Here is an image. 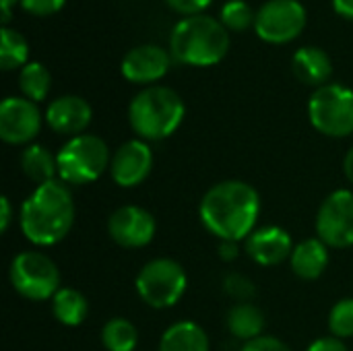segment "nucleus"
I'll use <instances>...</instances> for the list:
<instances>
[{
	"label": "nucleus",
	"mask_w": 353,
	"mask_h": 351,
	"mask_svg": "<svg viewBox=\"0 0 353 351\" xmlns=\"http://www.w3.org/2000/svg\"><path fill=\"white\" fill-rule=\"evenodd\" d=\"M261 215V194L244 180H223L211 186L199 205V217L207 232L219 240H246Z\"/></svg>",
	"instance_id": "nucleus-1"
},
{
	"label": "nucleus",
	"mask_w": 353,
	"mask_h": 351,
	"mask_svg": "<svg viewBox=\"0 0 353 351\" xmlns=\"http://www.w3.org/2000/svg\"><path fill=\"white\" fill-rule=\"evenodd\" d=\"M21 232L35 246H54L64 240L74 223V201L62 180H52L25 199L19 213Z\"/></svg>",
	"instance_id": "nucleus-2"
},
{
	"label": "nucleus",
	"mask_w": 353,
	"mask_h": 351,
	"mask_svg": "<svg viewBox=\"0 0 353 351\" xmlns=\"http://www.w3.org/2000/svg\"><path fill=\"white\" fill-rule=\"evenodd\" d=\"M230 50L228 27L211 14H190L180 19L170 35L172 56L190 66H213Z\"/></svg>",
	"instance_id": "nucleus-3"
},
{
	"label": "nucleus",
	"mask_w": 353,
	"mask_h": 351,
	"mask_svg": "<svg viewBox=\"0 0 353 351\" xmlns=\"http://www.w3.org/2000/svg\"><path fill=\"white\" fill-rule=\"evenodd\" d=\"M186 114L182 97L163 85L141 89L128 106V122L143 141H161L178 130Z\"/></svg>",
	"instance_id": "nucleus-4"
},
{
	"label": "nucleus",
	"mask_w": 353,
	"mask_h": 351,
	"mask_svg": "<svg viewBox=\"0 0 353 351\" xmlns=\"http://www.w3.org/2000/svg\"><path fill=\"white\" fill-rule=\"evenodd\" d=\"M58 178L64 184L81 186L95 182L105 170H110V149L103 139L95 134H79L68 139L56 153Z\"/></svg>",
	"instance_id": "nucleus-5"
},
{
	"label": "nucleus",
	"mask_w": 353,
	"mask_h": 351,
	"mask_svg": "<svg viewBox=\"0 0 353 351\" xmlns=\"http://www.w3.org/2000/svg\"><path fill=\"white\" fill-rule=\"evenodd\" d=\"M186 285V271L174 259H153L145 263L134 279L139 298L155 310L176 306L182 300Z\"/></svg>",
	"instance_id": "nucleus-6"
},
{
	"label": "nucleus",
	"mask_w": 353,
	"mask_h": 351,
	"mask_svg": "<svg viewBox=\"0 0 353 351\" xmlns=\"http://www.w3.org/2000/svg\"><path fill=\"white\" fill-rule=\"evenodd\" d=\"M308 118L321 134L335 139L353 134V89L341 83L316 87L308 99Z\"/></svg>",
	"instance_id": "nucleus-7"
},
{
	"label": "nucleus",
	"mask_w": 353,
	"mask_h": 351,
	"mask_svg": "<svg viewBox=\"0 0 353 351\" xmlns=\"http://www.w3.org/2000/svg\"><path fill=\"white\" fill-rule=\"evenodd\" d=\"M8 279L19 296L33 302L52 300L60 290V271L56 263L37 250L19 252L10 261Z\"/></svg>",
	"instance_id": "nucleus-8"
},
{
	"label": "nucleus",
	"mask_w": 353,
	"mask_h": 351,
	"mask_svg": "<svg viewBox=\"0 0 353 351\" xmlns=\"http://www.w3.org/2000/svg\"><path fill=\"white\" fill-rule=\"evenodd\" d=\"M306 8L300 0H267L256 10V35L269 43H288L306 27Z\"/></svg>",
	"instance_id": "nucleus-9"
},
{
	"label": "nucleus",
	"mask_w": 353,
	"mask_h": 351,
	"mask_svg": "<svg viewBox=\"0 0 353 351\" xmlns=\"http://www.w3.org/2000/svg\"><path fill=\"white\" fill-rule=\"evenodd\" d=\"M316 234L329 248L353 246V192H331L316 213Z\"/></svg>",
	"instance_id": "nucleus-10"
},
{
	"label": "nucleus",
	"mask_w": 353,
	"mask_h": 351,
	"mask_svg": "<svg viewBox=\"0 0 353 351\" xmlns=\"http://www.w3.org/2000/svg\"><path fill=\"white\" fill-rule=\"evenodd\" d=\"M41 114L27 97H6L0 103V139L8 145H25L37 137Z\"/></svg>",
	"instance_id": "nucleus-11"
},
{
	"label": "nucleus",
	"mask_w": 353,
	"mask_h": 351,
	"mask_svg": "<svg viewBox=\"0 0 353 351\" xmlns=\"http://www.w3.org/2000/svg\"><path fill=\"white\" fill-rule=\"evenodd\" d=\"M155 217L139 205H124L108 219V234L122 248L147 246L155 238Z\"/></svg>",
	"instance_id": "nucleus-12"
},
{
	"label": "nucleus",
	"mask_w": 353,
	"mask_h": 351,
	"mask_svg": "<svg viewBox=\"0 0 353 351\" xmlns=\"http://www.w3.org/2000/svg\"><path fill=\"white\" fill-rule=\"evenodd\" d=\"M153 168V151L143 139H130L118 147L110 161V176L122 188L143 184Z\"/></svg>",
	"instance_id": "nucleus-13"
},
{
	"label": "nucleus",
	"mask_w": 353,
	"mask_h": 351,
	"mask_svg": "<svg viewBox=\"0 0 353 351\" xmlns=\"http://www.w3.org/2000/svg\"><path fill=\"white\" fill-rule=\"evenodd\" d=\"M120 68L130 83H155L170 70V54L157 43H139L124 54Z\"/></svg>",
	"instance_id": "nucleus-14"
},
{
	"label": "nucleus",
	"mask_w": 353,
	"mask_h": 351,
	"mask_svg": "<svg viewBox=\"0 0 353 351\" xmlns=\"http://www.w3.org/2000/svg\"><path fill=\"white\" fill-rule=\"evenodd\" d=\"M246 254L261 267H275L288 261L294 252L292 236L279 225H265L254 230L244 240Z\"/></svg>",
	"instance_id": "nucleus-15"
},
{
	"label": "nucleus",
	"mask_w": 353,
	"mask_h": 351,
	"mask_svg": "<svg viewBox=\"0 0 353 351\" xmlns=\"http://www.w3.org/2000/svg\"><path fill=\"white\" fill-rule=\"evenodd\" d=\"M93 118V110L87 99L79 95H60L54 101H50L46 110V122L48 126L66 137H79L85 132Z\"/></svg>",
	"instance_id": "nucleus-16"
},
{
	"label": "nucleus",
	"mask_w": 353,
	"mask_h": 351,
	"mask_svg": "<svg viewBox=\"0 0 353 351\" xmlns=\"http://www.w3.org/2000/svg\"><path fill=\"white\" fill-rule=\"evenodd\" d=\"M292 70L302 83L323 87V85H327L329 77L333 74V62H331V56L323 48L304 46L294 52Z\"/></svg>",
	"instance_id": "nucleus-17"
},
{
	"label": "nucleus",
	"mask_w": 353,
	"mask_h": 351,
	"mask_svg": "<svg viewBox=\"0 0 353 351\" xmlns=\"http://www.w3.org/2000/svg\"><path fill=\"white\" fill-rule=\"evenodd\" d=\"M329 259H331L329 246L319 238H308L294 246L290 265H292L294 275H298L300 279H306V281H314L327 271Z\"/></svg>",
	"instance_id": "nucleus-18"
},
{
	"label": "nucleus",
	"mask_w": 353,
	"mask_h": 351,
	"mask_svg": "<svg viewBox=\"0 0 353 351\" xmlns=\"http://www.w3.org/2000/svg\"><path fill=\"white\" fill-rule=\"evenodd\" d=\"M225 325L234 337L248 343V341L263 337L267 323H265V314L259 306H254L252 302H238L228 310Z\"/></svg>",
	"instance_id": "nucleus-19"
},
{
	"label": "nucleus",
	"mask_w": 353,
	"mask_h": 351,
	"mask_svg": "<svg viewBox=\"0 0 353 351\" xmlns=\"http://www.w3.org/2000/svg\"><path fill=\"white\" fill-rule=\"evenodd\" d=\"M159 351H211V343L203 327L182 321L165 329L159 339Z\"/></svg>",
	"instance_id": "nucleus-20"
},
{
	"label": "nucleus",
	"mask_w": 353,
	"mask_h": 351,
	"mask_svg": "<svg viewBox=\"0 0 353 351\" xmlns=\"http://www.w3.org/2000/svg\"><path fill=\"white\" fill-rule=\"evenodd\" d=\"M21 168L23 174L37 186L52 182L58 176L56 155H52L50 149L39 143H31L25 147V151L21 153Z\"/></svg>",
	"instance_id": "nucleus-21"
},
{
	"label": "nucleus",
	"mask_w": 353,
	"mask_h": 351,
	"mask_svg": "<svg viewBox=\"0 0 353 351\" xmlns=\"http://www.w3.org/2000/svg\"><path fill=\"white\" fill-rule=\"evenodd\" d=\"M89 312L87 298L74 288H60L52 298V314L64 327H79Z\"/></svg>",
	"instance_id": "nucleus-22"
},
{
	"label": "nucleus",
	"mask_w": 353,
	"mask_h": 351,
	"mask_svg": "<svg viewBox=\"0 0 353 351\" xmlns=\"http://www.w3.org/2000/svg\"><path fill=\"white\" fill-rule=\"evenodd\" d=\"M101 343L108 351H134L139 343L137 327L128 319L114 317L101 329Z\"/></svg>",
	"instance_id": "nucleus-23"
},
{
	"label": "nucleus",
	"mask_w": 353,
	"mask_h": 351,
	"mask_svg": "<svg viewBox=\"0 0 353 351\" xmlns=\"http://www.w3.org/2000/svg\"><path fill=\"white\" fill-rule=\"evenodd\" d=\"M52 74L41 62H27L19 72V89L31 101H43L50 93Z\"/></svg>",
	"instance_id": "nucleus-24"
},
{
	"label": "nucleus",
	"mask_w": 353,
	"mask_h": 351,
	"mask_svg": "<svg viewBox=\"0 0 353 351\" xmlns=\"http://www.w3.org/2000/svg\"><path fill=\"white\" fill-rule=\"evenodd\" d=\"M0 39V66L2 70H12L17 66H25L29 58V43L27 39L10 27H2Z\"/></svg>",
	"instance_id": "nucleus-25"
},
{
	"label": "nucleus",
	"mask_w": 353,
	"mask_h": 351,
	"mask_svg": "<svg viewBox=\"0 0 353 351\" xmlns=\"http://www.w3.org/2000/svg\"><path fill=\"white\" fill-rule=\"evenodd\" d=\"M256 12L246 0H228L221 6L219 21L228 27V31H244L254 25Z\"/></svg>",
	"instance_id": "nucleus-26"
},
{
	"label": "nucleus",
	"mask_w": 353,
	"mask_h": 351,
	"mask_svg": "<svg viewBox=\"0 0 353 351\" xmlns=\"http://www.w3.org/2000/svg\"><path fill=\"white\" fill-rule=\"evenodd\" d=\"M329 329L337 339L353 337V298L339 300L329 312Z\"/></svg>",
	"instance_id": "nucleus-27"
},
{
	"label": "nucleus",
	"mask_w": 353,
	"mask_h": 351,
	"mask_svg": "<svg viewBox=\"0 0 353 351\" xmlns=\"http://www.w3.org/2000/svg\"><path fill=\"white\" fill-rule=\"evenodd\" d=\"M223 292L238 302H250L256 296V288L252 279H248L242 273H228L223 279Z\"/></svg>",
	"instance_id": "nucleus-28"
},
{
	"label": "nucleus",
	"mask_w": 353,
	"mask_h": 351,
	"mask_svg": "<svg viewBox=\"0 0 353 351\" xmlns=\"http://www.w3.org/2000/svg\"><path fill=\"white\" fill-rule=\"evenodd\" d=\"M66 0H21V6L31 12V14H37V17H48V14H54L58 12L62 6H64Z\"/></svg>",
	"instance_id": "nucleus-29"
},
{
	"label": "nucleus",
	"mask_w": 353,
	"mask_h": 351,
	"mask_svg": "<svg viewBox=\"0 0 353 351\" xmlns=\"http://www.w3.org/2000/svg\"><path fill=\"white\" fill-rule=\"evenodd\" d=\"M240 351H292L281 339L271 337V335H263L254 341L244 343V348Z\"/></svg>",
	"instance_id": "nucleus-30"
},
{
	"label": "nucleus",
	"mask_w": 353,
	"mask_h": 351,
	"mask_svg": "<svg viewBox=\"0 0 353 351\" xmlns=\"http://www.w3.org/2000/svg\"><path fill=\"white\" fill-rule=\"evenodd\" d=\"M176 12L184 14V17H190V14H201L209 4L211 0H165Z\"/></svg>",
	"instance_id": "nucleus-31"
},
{
	"label": "nucleus",
	"mask_w": 353,
	"mask_h": 351,
	"mask_svg": "<svg viewBox=\"0 0 353 351\" xmlns=\"http://www.w3.org/2000/svg\"><path fill=\"white\" fill-rule=\"evenodd\" d=\"M306 351H347V348L337 337H323V339H316L314 343H310Z\"/></svg>",
	"instance_id": "nucleus-32"
},
{
	"label": "nucleus",
	"mask_w": 353,
	"mask_h": 351,
	"mask_svg": "<svg viewBox=\"0 0 353 351\" xmlns=\"http://www.w3.org/2000/svg\"><path fill=\"white\" fill-rule=\"evenodd\" d=\"M219 259L225 261V263H232L238 259L240 254V248H238V242H232V240H219Z\"/></svg>",
	"instance_id": "nucleus-33"
},
{
	"label": "nucleus",
	"mask_w": 353,
	"mask_h": 351,
	"mask_svg": "<svg viewBox=\"0 0 353 351\" xmlns=\"http://www.w3.org/2000/svg\"><path fill=\"white\" fill-rule=\"evenodd\" d=\"M0 230L2 232H8V228H10V221H12V205H10V201L6 199V197H2L0 199Z\"/></svg>",
	"instance_id": "nucleus-34"
},
{
	"label": "nucleus",
	"mask_w": 353,
	"mask_h": 351,
	"mask_svg": "<svg viewBox=\"0 0 353 351\" xmlns=\"http://www.w3.org/2000/svg\"><path fill=\"white\" fill-rule=\"evenodd\" d=\"M333 6L341 17L353 19V0H333Z\"/></svg>",
	"instance_id": "nucleus-35"
},
{
	"label": "nucleus",
	"mask_w": 353,
	"mask_h": 351,
	"mask_svg": "<svg viewBox=\"0 0 353 351\" xmlns=\"http://www.w3.org/2000/svg\"><path fill=\"white\" fill-rule=\"evenodd\" d=\"M343 172H345V178L353 184V147L347 151V155L343 159Z\"/></svg>",
	"instance_id": "nucleus-36"
},
{
	"label": "nucleus",
	"mask_w": 353,
	"mask_h": 351,
	"mask_svg": "<svg viewBox=\"0 0 353 351\" xmlns=\"http://www.w3.org/2000/svg\"><path fill=\"white\" fill-rule=\"evenodd\" d=\"M14 2H21V0H2V23H4V27H6V23L10 19V6Z\"/></svg>",
	"instance_id": "nucleus-37"
}]
</instances>
